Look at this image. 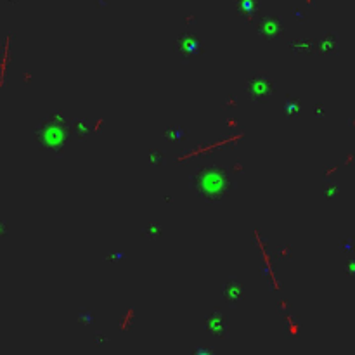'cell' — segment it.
<instances>
[{
    "label": "cell",
    "instance_id": "6da1fadb",
    "mask_svg": "<svg viewBox=\"0 0 355 355\" xmlns=\"http://www.w3.org/2000/svg\"><path fill=\"white\" fill-rule=\"evenodd\" d=\"M192 185L199 196L207 199H217V197L227 194L231 187V179L224 168L203 167L192 175Z\"/></svg>",
    "mask_w": 355,
    "mask_h": 355
},
{
    "label": "cell",
    "instance_id": "7a4b0ae2",
    "mask_svg": "<svg viewBox=\"0 0 355 355\" xmlns=\"http://www.w3.org/2000/svg\"><path fill=\"white\" fill-rule=\"evenodd\" d=\"M64 137H66L64 123L56 116H52L49 122L40 128V140L49 147H59L64 142Z\"/></svg>",
    "mask_w": 355,
    "mask_h": 355
},
{
    "label": "cell",
    "instance_id": "3957f363",
    "mask_svg": "<svg viewBox=\"0 0 355 355\" xmlns=\"http://www.w3.org/2000/svg\"><path fill=\"white\" fill-rule=\"evenodd\" d=\"M249 90H251L257 97L267 95L270 92V82L265 78V76H255V78L249 82Z\"/></svg>",
    "mask_w": 355,
    "mask_h": 355
},
{
    "label": "cell",
    "instance_id": "277c9868",
    "mask_svg": "<svg viewBox=\"0 0 355 355\" xmlns=\"http://www.w3.org/2000/svg\"><path fill=\"white\" fill-rule=\"evenodd\" d=\"M197 38L194 35H182L179 38V49L184 52V54H191V52H196L197 49Z\"/></svg>",
    "mask_w": 355,
    "mask_h": 355
},
{
    "label": "cell",
    "instance_id": "5b68a950",
    "mask_svg": "<svg viewBox=\"0 0 355 355\" xmlns=\"http://www.w3.org/2000/svg\"><path fill=\"white\" fill-rule=\"evenodd\" d=\"M225 289H229V291H224V294L229 300H236V298L241 296V286L237 284V281H229L225 284Z\"/></svg>",
    "mask_w": 355,
    "mask_h": 355
}]
</instances>
